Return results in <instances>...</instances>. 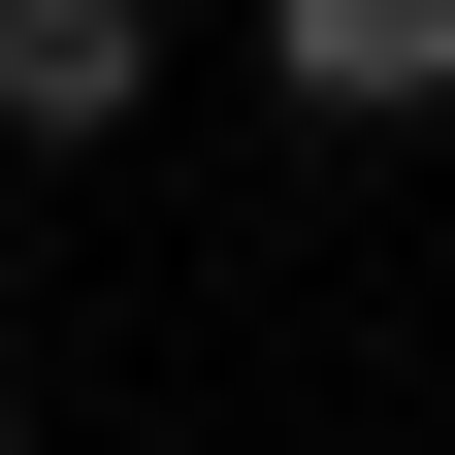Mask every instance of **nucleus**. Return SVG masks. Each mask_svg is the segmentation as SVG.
<instances>
[{
  "label": "nucleus",
  "mask_w": 455,
  "mask_h": 455,
  "mask_svg": "<svg viewBox=\"0 0 455 455\" xmlns=\"http://www.w3.org/2000/svg\"><path fill=\"white\" fill-rule=\"evenodd\" d=\"M260 98H293V131H423L455 98V0H260Z\"/></svg>",
  "instance_id": "2"
},
{
  "label": "nucleus",
  "mask_w": 455,
  "mask_h": 455,
  "mask_svg": "<svg viewBox=\"0 0 455 455\" xmlns=\"http://www.w3.org/2000/svg\"><path fill=\"white\" fill-rule=\"evenodd\" d=\"M163 98V0H0V163H98Z\"/></svg>",
  "instance_id": "1"
}]
</instances>
